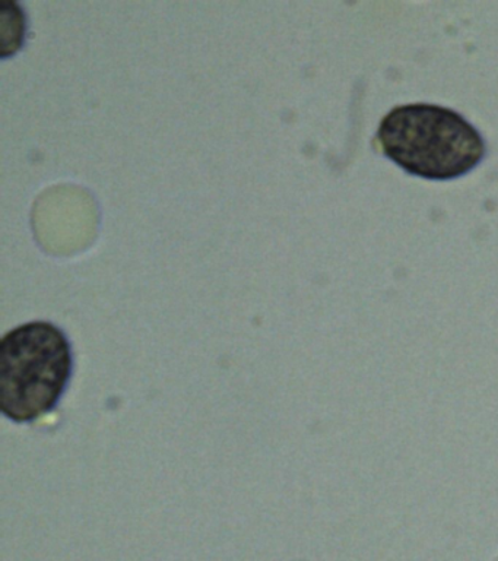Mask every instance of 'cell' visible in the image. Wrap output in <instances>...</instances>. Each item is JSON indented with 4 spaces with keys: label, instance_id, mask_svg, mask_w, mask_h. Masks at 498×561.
Returning a JSON list of instances; mask_svg holds the SVG:
<instances>
[{
    "label": "cell",
    "instance_id": "1",
    "mask_svg": "<svg viewBox=\"0 0 498 561\" xmlns=\"http://www.w3.org/2000/svg\"><path fill=\"white\" fill-rule=\"evenodd\" d=\"M378 140L389 160L430 180L461 178L487 151L483 136L461 114L432 104L393 108L380 123Z\"/></svg>",
    "mask_w": 498,
    "mask_h": 561
},
{
    "label": "cell",
    "instance_id": "2",
    "mask_svg": "<svg viewBox=\"0 0 498 561\" xmlns=\"http://www.w3.org/2000/svg\"><path fill=\"white\" fill-rule=\"evenodd\" d=\"M71 344L62 329L30 322L0 342V410L15 423H33L54 411L71 380Z\"/></svg>",
    "mask_w": 498,
    "mask_h": 561
},
{
    "label": "cell",
    "instance_id": "3",
    "mask_svg": "<svg viewBox=\"0 0 498 561\" xmlns=\"http://www.w3.org/2000/svg\"><path fill=\"white\" fill-rule=\"evenodd\" d=\"M25 20L14 2H0V56L15 55L23 44Z\"/></svg>",
    "mask_w": 498,
    "mask_h": 561
}]
</instances>
